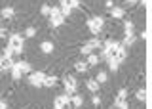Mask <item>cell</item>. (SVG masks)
Wrapping results in <instances>:
<instances>
[{
  "label": "cell",
  "instance_id": "cell-1",
  "mask_svg": "<svg viewBox=\"0 0 152 109\" xmlns=\"http://www.w3.org/2000/svg\"><path fill=\"white\" fill-rule=\"evenodd\" d=\"M23 42H25V36H23V35H12L8 39V48H12L13 56L23 52Z\"/></svg>",
  "mask_w": 152,
  "mask_h": 109
},
{
  "label": "cell",
  "instance_id": "cell-2",
  "mask_svg": "<svg viewBox=\"0 0 152 109\" xmlns=\"http://www.w3.org/2000/svg\"><path fill=\"white\" fill-rule=\"evenodd\" d=\"M44 77H46V73H42V71H31L28 77H27V80H28L31 86L42 88V86H44Z\"/></svg>",
  "mask_w": 152,
  "mask_h": 109
},
{
  "label": "cell",
  "instance_id": "cell-3",
  "mask_svg": "<svg viewBox=\"0 0 152 109\" xmlns=\"http://www.w3.org/2000/svg\"><path fill=\"white\" fill-rule=\"evenodd\" d=\"M88 29L91 31V35H99V33L103 31V25H104V19L101 16H95V17H91V19H88Z\"/></svg>",
  "mask_w": 152,
  "mask_h": 109
},
{
  "label": "cell",
  "instance_id": "cell-4",
  "mask_svg": "<svg viewBox=\"0 0 152 109\" xmlns=\"http://www.w3.org/2000/svg\"><path fill=\"white\" fill-rule=\"evenodd\" d=\"M101 46H103V42L99 40V39L88 40V42L82 46V48H80V54H82V56H88V54H91V52H95L97 48H101Z\"/></svg>",
  "mask_w": 152,
  "mask_h": 109
},
{
  "label": "cell",
  "instance_id": "cell-5",
  "mask_svg": "<svg viewBox=\"0 0 152 109\" xmlns=\"http://www.w3.org/2000/svg\"><path fill=\"white\" fill-rule=\"evenodd\" d=\"M50 23H51V27H61V25L65 23V17L61 16V8H51Z\"/></svg>",
  "mask_w": 152,
  "mask_h": 109
},
{
  "label": "cell",
  "instance_id": "cell-6",
  "mask_svg": "<svg viewBox=\"0 0 152 109\" xmlns=\"http://www.w3.org/2000/svg\"><path fill=\"white\" fill-rule=\"evenodd\" d=\"M63 82H65V94L66 96L76 94V79L72 77V75H66V77L63 79Z\"/></svg>",
  "mask_w": 152,
  "mask_h": 109
},
{
  "label": "cell",
  "instance_id": "cell-7",
  "mask_svg": "<svg viewBox=\"0 0 152 109\" xmlns=\"http://www.w3.org/2000/svg\"><path fill=\"white\" fill-rule=\"evenodd\" d=\"M69 103H70V96H66V94H63V96H57L55 102H53V109H65Z\"/></svg>",
  "mask_w": 152,
  "mask_h": 109
},
{
  "label": "cell",
  "instance_id": "cell-8",
  "mask_svg": "<svg viewBox=\"0 0 152 109\" xmlns=\"http://www.w3.org/2000/svg\"><path fill=\"white\" fill-rule=\"evenodd\" d=\"M13 61L12 58H4V56H0V73H6V71H10L13 67Z\"/></svg>",
  "mask_w": 152,
  "mask_h": 109
},
{
  "label": "cell",
  "instance_id": "cell-9",
  "mask_svg": "<svg viewBox=\"0 0 152 109\" xmlns=\"http://www.w3.org/2000/svg\"><path fill=\"white\" fill-rule=\"evenodd\" d=\"M135 40H137V35L133 33V29H131V31H126V39H124L122 46H126V48H127V46H131Z\"/></svg>",
  "mask_w": 152,
  "mask_h": 109
},
{
  "label": "cell",
  "instance_id": "cell-10",
  "mask_svg": "<svg viewBox=\"0 0 152 109\" xmlns=\"http://www.w3.org/2000/svg\"><path fill=\"white\" fill-rule=\"evenodd\" d=\"M15 67H17L19 71H21L23 75H25V73L28 75V73H31V71H32L31 63H28V61H23V59H21V61H15Z\"/></svg>",
  "mask_w": 152,
  "mask_h": 109
},
{
  "label": "cell",
  "instance_id": "cell-11",
  "mask_svg": "<svg viewBox=\"0 0 152 109\" xmlns=\"http://www.w3.org/2000/svg\"><path fill=\"white\" fill-rule=\"evenodd\" d=\"M13 16H15V10H13L12 6H6V8L0 10V17H2V19H12Z\"/></svg>",
  "mask_w": 152,
  "mask_h": 109
},
{
  "label": "cell",
  "instance_id": "cell-12",
  "mask_svg": "<svg viewBox=\"0 0 152 109\" xmlns=\"http://www.w3.org/2000/svg\"><path fill=\"white\" fill-rule=\"evenodd\" d=\"M104 61H107L108 69H110V71H114V73H116V71H118V67H120V63H122V61L118 59V58H107Z\"/></svg>",
  "mask_w": 152,
  "mask_h": 109
},
{
  "label": "cell",
  "instance_id": "cell-13",
  "mask_svg": "<svg viewBox=\"0 0 152 109\" xmlns=\"http://www.w3.org/2000/svg\"><path fill=\"white\" fill-rule=\"evenodd\" d=\"M57 80L59 79H57L55 75H46L44 77V86L46 88H53V86H57Z\"/></svg>",
  "mask_w": 152,
  "mask_h": 109
},
{
  "label": "cell",
  "instance_id": "cell-14",
  "mask_svg": "<svg viewBox=\"0 0 152 109\" xmlns=\"http://www.w3.org/2000/svg\"><path fill=\"white\" fill-rule=\"evenodd\" d=\"M86 88H88V90H89L91 94H97V90L101 88V84H99V82H97L95 79H89L88 82H86Z\"/></svg>",
  "mask_w": 152,
  "mask_h": 109
},
{
  "label": "cell",
  "instance_id": "cell-15",
  "mask_svg": "<svg viewBox=\"0 0 152 109\" xmlns=\"http://www.w3.org/2000/svg\"><path fill=\"white\" fill-rule=\"evenodd\" d=\"M110 16L114 17V19H122V17L126 16V10H122L120 6H112L110 8Z\"/></svg>",
  "mask_w": 152,
  "mask_h": 109
},
{
  "label": "cell",
  "instance_id": "cell-16",
  "mask_svg": "<svg viewBox=\"0 0 152 109\" xmlns=\"http://www.w3.org/2000/svg\"><path fill=\"white\" fill-rule=\"evenodd\" d=\"M99 61H101V59H99V56H95L93 52L86 56V63H88V67H95V65H97Z\"/></svg>",
  "mask_w": 152,
  "mask_h": 109
},
{
  "label": "cell",
  "instance_id": "cell-17",
  "mask_svg": "<svg viewBox=\"0 0 152 109\" xmlns=\"http://www.w3.org/2000/svg\"><path fill=\"white\" fill-rule=\"evenodd\" d=\"M70 103H72L76 109H80L84 105V98L80 96V94H72V96H70Z\"/></svg>",
  "mask_w": 152,
  "mask_h": 109
},
{
  "label": "cell",
  "instance_id": "cell-18",
  "mask_svg": "<svg viewBox=\"0 0 152 109\" xmlns=\"http://www.w3.org/2000/svg\"><path fill=\"white\" fill-rule=\"evenodd\" d=\"M80 2L78 0H61V6L59 8H69V10H74V8H78Z\"/></svg>",
  "mask_w": 152,
  "mask_h": 109
},
{
  "label": "cell",
  "instance_id": "cell-19",
  "mask_svg": "<svg viewBox=\"0 0 152 109\" xmlns=\"http://www.w3.org/2000/svg\"><path fill=\"white\" fill-rule=\"evenodd\" d=\"M53 48H55V46H53V42H51V40H44V42L40 44V50L44 52V54H51V52H53Z\"/></svg>",
  "mask_w": 152,
  "mask_h": 109
},
{
  "label": "cell",
  "instance_id": "cell-20",
  "mask_svg": "<svg viewBox=\"0 0 152 109\" xmlns=\"http://www.w3.org/2000/svg\"><path fill=\"white\" fill-rule=\"evenodd\" d=\"M74 69L78 71V73H86V71H88L89 67H88V63H86L84 59H78V61L74 63Z\"/></svg>",
  "mask_w": 152,
  "mask_h": 109
},
{
  "label": "cell",
  "instance_id": "cell-21",
  "mask_svg": "<svg viewBox=\"0 0 152 109\" xmlns=\"http://www.w3.org/2000/svg\"><path fill=\"white\" fill-rule=\"evenodd\" d=\"M95 80H97L99 84H104V82L108 80V73H107V71H99L97 77H95Z\"/></svg>",
  "mask_w": 152,
  "mask_h": 109
},
{
  "label": "cell",
  "instance_id": "cell-22",
  "mask_svg": "<svg viewBox=\"0 0 152 109\" xmlns=\"http://www.w3.org/2000/svg\"><path fill=\"white\" fill-rule=\"evenodd\" d=\"M126 56H127V48L120 44V46H118V52H116V58L120 59V61H124V59H126Z\"/></svg>",
  "mask_w": 152,
  "mask_h": 109
},
{
  "label": "cell",
  "instance_id": "cell-23",
  "mask_svg": "<svg viewBox=\"0 0 152 109\" xmlns=\"http://www.w3.org/2000/svg\"><path fill=\"white\" fill-rule=\"evenodd\" d=\"M10 73H12V79H13V80H21V77H23V73L15 67V63H13V67L10 69Z\"/></svg>",
  "mask_w": 152,
  "mask_h": 109
},
{
  "label": "cell",
  "instance_id": "cell-24",
  "mask_svg": "<svg viewBox=\"0 0 152 109\" xmlns=\"http://www.w3.org/2000/svg\"><path fill=\"white\" fill-rule=\"evenodd\" d=\"M135 98L139 99V102H146V88H139L135 92Z\"/></svg>",
  "mask_w": 152,
  "mask_h": 109
},
{
  "label": "cell",
  "instance_id": "cell-25",
  "mask_svg": "<svg viewBox=\"0 0 152 109\" xmlns=\"http://www.w3.org/2000/svg\"><path fill=\"white\" fill-rule=\"evenodd\" d=\"M114 105L118 109H129V103H127L126 99H114Z\"/></svg>",
  "mask_w": 152,
  "mask_h": 109
},
{
  "label": "cell",
  "instance_id": "cell-26",
  "mask_svg": "<svg viewBox=\"0 0 152 109\" xmlns=\"http://www.w3.org/2000/svg\"><path fill=\"white\" fill-rule=\"evenodd\" d=\"M25 39H32V36H36V27H27V31H25Z\"/></svg>",
  "mask_w": 152,
  "mask_h": 109
},
{
  "label": "cell",
  "instance_id": "cell-27",
  "mask_svg": "<svg viewBox=\"0 0 152 109\" xmlns=\"http://www.w3.org/2000/svg\"><path fill=\"white\" fill-rule=\"evenodd\" d=\"M40 13H42V16H46V17H50V13H51V6L44 4V6L40 8Z\"/></svg>",
  "mask_w": 152,
  "mask_h": 109
},
{
  "label": "cell",
  "instance_id": "cell-28",
  "mask_svg": "<svg viewBox=\"0 0 152 109\" xmlns=\"http://www.w3.org/2000/svg\"><path fill=\"white\" fill-rule=\"evenodd\" d=\"M126 98H127V90H126V88H120V92H118L116 99H126Z\"/></svg>",
  "mask_w": 152,
  "mask_h": 109
},
{
  "label": "cell",
  "instance_id": "cell-29",
  "mask_svg": "<svg viewBox=\"0 0 152 109\" xmlns=\"http://www.w3.org/2000/svg\"><path fill=\"white\" fill-rule=\"evenodd\" d=\"M91 103H93V105H101V98H99L97 94H93V98H91Z\"/></svg>",
  "mask_w": 152,
  "mask_h": 109
},
{
  "label": "cell",
  "instance_id": "cell-30",
  "mask_svg": "<svg viewBox=\"0 0 152 109\" xmlns=\"http://www.w3.org/2000/svg\"><path fill=\"white\" fill-rule=\"evenodd\" d=\"M4 58H12V56H13V52H12V48H8V46H6V48H4Z\"/></svg>",
  "mask_w": 152,
  "mask_h": 109
},
{
  "label": "cell",
  "instance_id": "cell-31",
  "mask_svg": "<svg viewBox=\"0 0 152 109\" xmlns=\"http://www.w3.org/2000/svg\"><path fill=\"white\" fill-rule=\"evenodd\" d=\"M124 29H126V31H131L133 29V23L131 21H126V23H124Z\"/></svg>",
  "mask_w": 152,
  "mask_h": 109
},
{
  "label": "cell",
  "instance_id": "cell-32",
  "mask_svg": "<svg viewBox=\"0 0 152 109\" xmlns=\"http://www.w3.org/2000/svg\"><path fill=\"white\" fill-rule=\"evenodd\" d=\"M104 6H107V8H108V10H110V8L114 6V2H112V0H107V2H104Z\"/></svg>",
  "mask_w": 152,
  "mask_h": 109
},
{
  "label": "cell",
  "instance_id": "cell-33",
  "mask_svg": "<svg viewBox=\"0 0 152 109\" xmlns=\"http://www.w3.org/2000/svg\"><path fill=\"white\" fill-rule=\"evenodd\" d=\"M0 109H8V103L2 102V99H0Z\"/></svg>",
  "mask_w": 152,
  "mask_h": 109
},
{
  "label": "cell",
  "instance_id": "cell-34",
  "mask_svg": "<svg viewBox=\"0 0 152 109\" xmlns=\"http://www.w3.org/2000/svg\"><path fill=\"white\" fill-rule=\"evenodd\" d=\"M139 0H127V4H137Z\"/></svg>",
  "mask_w": 152,
  "mask_h": 109
},
{
  "label": "cell",
  "instance_id": "cell-35",
  "mask_svg": "<svg viewBox=\"0 0 152 109\" xmlns=\"http://www.w3.org/2000/svg\"><path fill=\"white\" fill-rule=\"evenodd\" d=\"M0 36H6V31L4 29H0Z\"/></svg>",
  "mask_w": 152,
  "mask_h": 109
},
{
  "label": "cell",
  "instance_id": "cell-36",
  "mask_svg": "<svg viewBox=\"0 0 152 109\" xmlns=\"http://www.w3.org/2000/svg\"><path fill=\"white\" fill-rule=\"evenodd\" d=\"M139 2H145V0H139Z\"/></svg>",
  "mask_w": 152,
  "mask_h": 109
}]
</instances>
